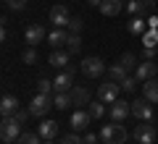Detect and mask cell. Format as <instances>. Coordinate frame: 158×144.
<instances>
[{"instance_id":"12","label":"cell","mask_w":158,"mask_h":144,"mask_svg":"<svg viewBox=\"0 0 158 144\" xmlns=\"http://www.w3.org/2000/svg\"><path fill=\"white\" fill-rule=\"evenodd\" d=\"M156 73H158V68H156L153 60H142L140 66L135 68V76L140 79V81H150V79H156Z\"/></svg>"},{"instance_id":"38","label":"cell","mask_w":158,"mask_h":144,"mask_svg":"<svg viewBox=\"0 0 158 144\" xmlns=\"http://www.w3.org/2000/svg\"><path fill=\"white\" fill-rule=\"evenodd\" d=\"M158 58V47H142V60H156Z\"/></svg>"},{"instance_id":"36","label":"cell","mask_w":158,"mask_h":144,"mask_svg":"<svg viewBox=\"0 0 158 144\" xmlns=\"http://www.w3.org/2000/svg\"><path fill=\"white\" fill-rule=\"evenodd\" d=\"M13 118H16V121H19V123L24 126V123H27L29 118H32V113H29V107H27V110H24V107H19V110H16V115H13Z\"/></svg>"},{"instance_id":"23","label":"cell","mask_w":158,"mask_h":144,"mask_svg":"<svg viewBox=\"0 0 158 144\" xmlns=\"http://www.w3.org/2000/svg\"><path fill=\"white\" fill-rule=\"evenodd\" d=\"M71 94L69 92H56L53 94V107H58V110H66V107H71Z\"/></svg>"},{"instance_id":"24","label":"cell","mask_w":158,"mask_h":144,"mask_svg":"<svg viewBox=\"0 0 158 144\" xmlns=\"http://www.w3.org/2000/svg\"><path fill=\"white\" fill-rule=\"evenodd\" d=\"M87 113L92 115V121H100V118L106 115V102H100V100L90 102V105H87Z\"/></svg>"},{"instance_id":"19","label":"cell","mask_w":158,"mask_h":144,"mask_svg":"<svg viewBox=\"0 0 158 144\" xmlns=\"http://www.w3.org/2000/svg\"><path fill=\"white\" fill-rule=\"evenodd\" d=\"M37 134H40L42 139H56V134H58V123H56V121H48V118H45V121L37 126Z\"/></svg>"},{"instance_id":"33","label":"cell","mask_w":158,"mask_h":144,"mask_svg":"<svg viewBox=\"0 0 158 144\" xmlns=\"http://www.w3.org/2000/svg\"><path fill=\"white\" fill-rule=\"evenodd\" d=\"M137 84H140V79H137V76H127L124 81H121V89H124V92H135Z\"/></svg>"},{"instance_id":"28","label":"cell","mask_w":158,"mask_h":144,"mask_svg":"<svg viewBox=\"0 0 158 144\" xmlns=\"http://www.w3.org/2000/svg\"><path fill=\"white\" fill-rule=\"evenodd\" d=\"M53 92H56V87H53L50 79H40V81H37V94H48V97H53Z\"/></svg>"},{"instance_id":"5","label":"cell","mask_w":158,"mask_h":144,"mask_svg":"<svg viewBox=\"0 0 158 144\" xmlns=\"http://www.w3.org/2000/svg\"><path fill=\"white\" fill-rule=\"evenodd\" d=\"M50 107H53V97H48V94H34L32 102H29V113H32V118H45Z\"/></svg>"},{"instance_id":"11","label":"cell","mask_w":158,"mask_h":144,"mask_svg":"<svg viewBox=\"0 0 158 144\" xmlns=\"http://www.w3.org/2000/svg\"><path fill=\"white\" fill-rule=\"evenodd\" d=\"M24 39H27L29 47H37V45L45 39V29L40 26V24H32V26H27V32H24Z\"/></svg>"},{"instance_id":"27","label":"cell","mask_w":158,"mask_h":144,"mask_svg":"<svg viewBox=\"0 0 158 144\" xmlns=\"http://www.w3.org/2000/svg\"><path fill=\"white\" fill-rule=\"evenodd\" d=\"M142 47H158V29H148L142 34Z\"/></svg>"},{"instance_id":"37","label":"cell","mask_w":158,"mask_h":144,"mask_svg":"<svg viewBox=\"0 0 158 144\" xmlns=\"http://www.w3.org/2000/svg\"><path fill=\"white\" fill-rule=\"evenodd\" d=\"M153 13H156V3H153V0H142V16H153Z\"/></svg>"},{"instance_id":"35","label":"cell","mask_w":158,"mask_h":144,"mask_svg":"<svg viewBox=\"0 0 158 144\" xmlns=\"http://www.w3.org/2000/svg\"><path fill=\"white\" fill-rule=\"evenodd\" d=\"M61 144H85V136H79V134H69V136L61 139Z\"/></svg>"},{"instance_id":"17","label":"cell","mask_w":158,"mask_h":144,"mask_svg":"<svg viewBox=\"0 0 158 144\" xmlns=\"http://www.w3.org/2000/svg\"><path fill=\"white\" fill-rule=\"evenodd\" d=\"M127 29H129L132 34H137V37H142V34L148 32V18L145 16H132L129 24H127Z\"/></svg>"},{"instance_id":"26","label":"cell","mask_w":158,"mask_h":144,"mask_svg":"<svg viewBox=\"0 0 158 144\" xmlns=\"http://www.w3.org/2000/svg\"><path fill=\"white\" fill-rule=\"evenodd\" d=\"M16 144H45V142H42V136H40V134H34V131H24L21 136H19Z\"/></svg>"},{"instance_id":"20","label":"cell","mask_w":158,"mask_h":144,"mask_svg":"<svg viewBox=\"0 0 158 144\" xmlns=\"http://www.w3.org/2000/svg\"><path fill=\"white\" fill-rule=\"evenodd\" d=\"M69 94H71V102H74L77 107H82V105H90V92H87L85 87H74Z\"/></svg>"},{"instance_id":"21","label":"cell","mask_w":158,"mask_h":144,"mask_svg":"<svg viewBox=\"0 0 158 144\" xmlns=\"http://www.w3.org/2000/svg\"><path fill=\"white\" fill-rule=\"evenodd\" d=\"M98 8H100L103 16H118L121 13V0H103Z\"/></svg>"},{"instance_id":"10","label":"cell","mask_w":158,"mask_h":144,"mask_svg":"<svg viewBox=\"0 0 158 144\" xmlns=\"http://www.w3.org/2000/svg\"><path fill=\"white\" fill-rule=\"evenodd\" d=\"M132 115V102H124V100H116L111 105V121L116 123H124V118Z\"/></svg>"},{"instance_id":"1","label":"cell","mask_w":158,"mask_h":144,"mask_svg":"<svg viewBox=\"0 0 158 144\" xmlns=\"http://www.w3.org/2000/svg\"><path fill=\"white\" fill-rule=\"evenodd\" d=\"M127 142V128L121 123H108L100 128V144H124Z\"/></svg>"},{"instance_id":"3","label":"cell","mask_w":158,"mask_h":144,"mask_svg":"<svg viewBox=\"0 0 158 144\" xmlns=\"http://www.w3.org/2000/svg\"><path fill=\"white\" fill-rule=\"evenodd\" d=\"M156 134H158V126H153V121H140V126H135L132 136L137 144H156Z\"/></svg>"},{"instance_id":"15","label":"cell","mask_w":158,"mask_h":144,"mask_svg":"<svg viewBox=\"0 0 158 144\" xmlns=\"http://www.w3.org/2000/svg\"><path fill=\"white\" fill-rule=\"evenodd\" d=\"M90 121H92V115H90L87 110H77V113H71V128H74V131H87Z\"/></svg>"},{"instance_id":"6","label":"cell","mask_w":158,"mask_h":144,"mask_svg":"<svg viewBox=\"0 0 158 144\" xmlns=\"http://www.w3.org/2000/svg\"><path fill=\"white\" fill-rule=\"evenodd\" d=\"M118 92H121V84H116V81H103L100 87H98V100L100 102H106V105H113V102L118 100Z\"/></svg>"},{"instance_id":"42","label":"cell","mask_w":158,"mask_h":144,"mask_svg":"<svg viewBox=\"0 0 158 144\" xmlns=\"http://www.w3.org/2000/svg\"><path fill=\"white\" fill-rule=\"evenodd\" d=\"M45 144H56V142H53V139H45Z\"/></svg>"},{"instance_id":"32","label":"cell","mask_w":158,"mask_h":144,"mask_svg":"<svg viewBox=\"0 0 158 144\" xmlns=\"http://www.w3.org/2000/svg\"><path fill=\"white\" fill-rule=\"evenodd\" d=\"M21 60L27 63V66H34V63H37V50H34V47H27L24 55H21Z\"/></svg>"},{"instance_id":"18","label":"cell","mask_w":158,"mask_h":144,"mask_svg":"<svg viewBox=\"0 0 158 144\" xmlns=\"http://www.w3.org/2000/svg\"><path fill=\"white\" fill-rule=\"evenodd\" d=\"M142 97H145L148 102H158V79L142 81Z\"/></svg>"},{"instance_id":"31","label":"cell","mask_w":158,"mask_h":144,"mask_svg":"<svg viewBox=\"0 0 158 144\" xmlns=\"http://www.w3.org/2000/svg\"><path fill=\"white\" fill-rule=\"evenodd\" d=\"M127 11H129V16H142V0H129Z\"/></svg>"},{"instance_id":"16","label":"cell","mask_w":158,"mask_h":144,"mask_svg":"<svg viewBox=\"0 0 158 144\" xmlns=\"http://www.w3.org/2000/svg\"><path fill=\"white\" fill-rule=\"evenodd\" d=\"M69 58H71V53H63V50H53L50 58H48V63H50L53 68H69Z\"/></svg>"},{"instance_id":"2","label":"cell","mask_w":158,"mask_h":144,"mask_svg":"<svg viewBox=\"0 0 158 144\" xmlns=\"http://www.w3.org/2000/svg\"><path fill=\"white\" fill-rule=\"evenodd\" d=\"M19 136H21V123L16 121V118H3V123H0V139L6 144H16Z\"/></svg>"},{"instance_id":"39","label":"cell","mask_w":158,"mask_h":144,"mask_svg":"<svg viewBox=\"0 0 158 144\" xmlns=\"http://www.w3.org/2000/svg\"><path fill=\"white\" fill-rule=\"evenodd\" d=\"M85 144H100V136L98 134H85Z\"/></svg>"},{"instance_id":"41","label":"cell","mask_w":158,"mask_h":144,"mask_svg":"<svg viewBox=\"0 0 158 144\" xmlns=\"http://www.w3.org/2000/svg\"><path fill=\"white\" fill-rule=\"evenodd\" d=\"M87 3H90V6H95V8H98V6H100V3H103V0H87Z\"/></svg>"},{"instance_id":"7","label":"cell","mask_w":158,"mask_h":144,"mask_svg":"<svg viewBox=\"0 0 158 144\" xmlns=\"http://www.w3.org/2000/svg\"><path fill=\"white\" fill-rule=\"evenodd\" d=\"M53 87H56V92H71L74 89V68L71 66L63 68V71L53 79Z\"/></svg>"},{"instance_id":"29","label":"cell","mask_w":158,"mask_h":144,"mask_svg":"<svg viewBox=\"0 0 158 144\" xmlns=\"http://www.w3.org/2000/svg\"><path fill=\"white\" fill-rule=\"evenodd\" d=\"M118 63H121V66H124L127 71H132V68H137V66H140V63H137V58L132 55V53H124V55L118 58Z\"/></svg>"},{"instance_id":"40","label":"cell","mask_w":158,"mask_h":144,"mask_svg":"<svg viewBox=\"0 0 158 144\" xmlns=\"http://www.w3.org/2000/svg\"><path fill=\"white\" fill-rule=\"evenodd\" d=\"M148 29H158V16H156V13L148 16Z\"/></svg>"},{"instance_id":"34","label":"cell","mask_w":158,"mask_h":144,"mask_svg":"<svg viewBox=\"0 0 158 144\" xmlns=\"http://www.w3.org/2000/svg\"><path fill=\"white\" fill-rule=\"evenodd\" d=\"M29 0H6V8L8 11H24Z\"/></svg>"},{"instance_id":"22","label":"cell","mask_w":158,"mask_h":144,"mask_svg":"<svg viewBox=\"0 0 158 144\" xmlns=\"http://www.w3.org/2000/svg\"><path fill=\"white\" fill-rule=\"evenodd\" d=\"M127 76H129V71H127L121 63H113V66L108 68V79H111V81H116V84H121Z\"/></svg>"},{"instance_id":"25","label":"cell","mask_w":158,"mask_h":144,"mask_svg":"<svg viewBox=\"0 0 158 144\" xmlns=\"http://www.w3.org/2000/svg\"><path fill=\"white\" fill-rule=\"evenodd\" d=\"M66 50L71 53V55H79V50H82V34H69Z\"/></svg>"},{"instance_id":"4","label":"cell","mask_w":158,"mask_h":144,"mask_svg":"<svg viewBox=\"0 0 158 144\" xmlns=\"http://www.w3.org/2000/svg\"><path fill=\"white\" fill-rule=\"evenodd\" d=\"M79 68H82V73H85L87 79H100L103 73H106V63H103L100 58H95V55L85 58V60L79 63Z\"/></svg>"},{"instance_id":"9","label":"cell","mask_w":158,"mask_h":144,"mask_svg":"<svg viewBox=\"0 0 158 144\" xmlns=\"http://www.w3.org/2000/svg\"><path fill=\"white\" fill-rule=\"evenodd\" d=\"M50 21H53V26L66 29L69 21H71V16H69V8H66V6H53V8H50Z\"/></svg>"},{"instance_id":"14","label":"cell","mask_w":158,"mask_h":144,"mask_svg":"<svg viewBox=\"0 0 158 144\" xmlns=\"http://www.w3.org/2000/svg\"><path fill=\"white\" fill-rule=\"evenodd\" d=\"M16 110H19V97L6 94V97L0 100V115H3V118H11V115H16Z\"/></svg>"},{"instance_id":"30","label":"cell","mask_w":158,"mask_h":144,"mask_svg":"<svg viewBox=\"0 0 158 144\" xmlns=\"http://www.w3.org/2000/svg\"><path fill=\"white\" fill-rule=\"evenodd\" d=\"M82 26H85V21H82V18L79 16H71V21H69V34H82Z\"/></svg>"},{"instance_id":"8","label":"cell","mask_w":158,"mask_h":144,"mask_svg":"<svg viewBox=\"0 0 158 144\" xmlns=\"http://www.w3.org/2000/svg\"><path fill=\"white\" fill-rule=\"evenodd\" d=\"M153 102H148L145 97H140V100L132 102V115L137 118V121H153Z\"/></svg>"},{"instance_id":"13","label":"cell","mask_w":158,"mask_h":144,"mask_svg":"<svg viewBox=\"0 0 158 144\" xmlns=\"http://www.w3.org/2000/svg\"><path fill=\"white\" fill-rule=\"evenodd\" d=\"M48 42H50V47L53 50H61V47H66V42H69V29H53L50 34H48Z\"/></svg>"}]
</instances>
